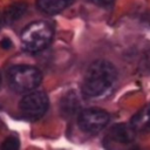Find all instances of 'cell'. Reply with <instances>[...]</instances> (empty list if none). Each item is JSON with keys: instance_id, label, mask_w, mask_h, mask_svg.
<instances>
[{"instance_id": "obj_5", "label": "cell", "mask_w": 150, "mask_h": 150, "mask_svg": "<svg viewBox=\"0 0 150 150\" xmlns=\"http://www.w3.org/2000/svg\"><path fill=\"white\" fill-rule=\"evenodd\" d=\"M109 122V115L102 109L90 108L80 112L77 124L80 129L87 134H97Z\"/></svg>"}, {"instance_id": "obj_4", "label": "cell", "mask_w": 150, "mask_h": 150, "mask_svg": "<svg viewBox=\"0 0 150 150\" xmlns=\"http://www.w3.org/2000/svg\"><path fill=\"white\" fill-rule=\"evenodd\" d=\"M49 101L43 91H29L20 101V111L28 120H39L48 110Z\"/></svg>"}, {"instance_id": "obj_9", "label": "cell", "mask_w": 150, "mask_h": 150, "mask_svg": "<svg viewBox=\"0 0 150 150\" xmlns=\"http://www.w3.org/2000/svg\"><path fill=\"white\" fill-rule=\"evenodd\" d=\"M130 125L135 129L136 132L146 131L150 129V104L143 107L131 117Z\"/></svg>"}, {"instance_id": "obj_3", "label": "cell", "mask_w": 150, "mask_h": 150, "mask_svg": "<svg viewBox=\"0 0 150 150\" xmlns=\"http://www.w3.org/2000/svg\"><path fill=\"white\" fill-rule=\"evenodd\" d=\"M9 87L16 93H29L38 88L41 83V71L32 66L19 64L14 66L8 70L7 74Z\"/></svg>"}, {"instance_id": "obj_1", "label": "cell", "mask_w": 150, "mask_h": 150, "mask_svg": "<svg viewBox=\"0 0 150 150\" xmlns=\"http://www.w3.org/2000/svg\"><path fill=\"white\" fill-rule=\"evenodd\" d=\"M116 83L117 71L114 64L105 60H97L84 74L82 93L89 98H103L114 90Z\"/></svg>"}, {"instance_id": "obj_11", "label": "cell", "mask_w": 150, "mask_h": 150, "mask_svg": "<svg viewBox=\"0 0 150 150\" xmlns=\"http://www.w3.org/2000/svg\"><path fill=\"white\" fill-rule=\"evenodd\" d=\"M19 146H20V142L15 136L7 137L1 144V149H5V150H16L19 149Z\"/></svg>"}, {"instance_id": "obj_14", "label": "cell", "mask_w": 150, "mask_h": 150, "mask_svg": "<svg viewBox=\"0 0 150 150\" xmlns=\"http://www.w3.org/2000/svg\"><path fill=\"white\" fill-rule=\"evenodd\" d=\"M0 46L4 48V49H9L12 47V41L8 39V38H5L0 41Z\"/></svg>"}, {"instance_id": "obj_10", "label": "cell", "mask_w": 150, "mask_h": 150, "mask_svg": "<svg viewBox=\"0 0 150 150\" xmlns=\"http://www.w3.org/2000/svg\"><path fill=\"white\" fill-rule=\"evenodd\" d=\"M27 11V5L23 2H15L6 8L4 13V20L6 23L11 25L18 20H20Z\"/></svg>"}, {"instance_id": "obj_8", "label": "cell", "mask_w": 150, "mask_h": 150, "mask_svg": "<svg viewBox=\"0 0 150 150\" xmlns=\"http://www.w3.org/2000/svg\"><path fill=\"white\" fill-rule=\"evenodd\" d=\"M74 0H36V5L39 9L46 14L53 15L62 12L67 7H69Z\"/></svg>"}, {"instance_id": "obj_12", "label": "cell", "mask_w": 150, "mask_h": 150, "mask_svg": "<svg viewBox=\"0 0 150 150\" xmlns=\"http://www.w3.org/2000/svg\"><path fill=\"white\" fill-rule=\"evenodd\" d=\"M139 67L144 73L150 74V49H148L146 52L143 53L142 57H141V62H139Z\"/></svg>"}, {"instance_id": "obj_15", "label": "cell", "mask_w": 150, "mask_h": 150, "mask_svg": "<svg viewBox=\"0 0 150 150\" xmlns=\"http://www.w3.org/2000/svg\"><path fill=\"white\" fill-rule=\"evenodd\" d=\"M1 82H2V79H1V74H0V86H1Z\"/></svg>"}, {"instance_id": "obj_6", "label": "cell", "mask_w": 150, "mask_h": 150, "mask_svg": "<svg viewBox=\"0 0 150 150\" xmlns=\"http://www.w3.org/2000/svg\"><path fill=\"white\" fill-rule=\"evenodd\" d=\"M135 136H136V131L130 125V123L129 124H124V123L115 124L111 127L108 134V138L111 142H116L121 144L131 143L135 139Z\"/></svg>"}, {"instance_id": "obj_7", "label": "cell", "mask_w": 150, "mask_h": 150, "mask_svg": "<svg viewBox=\"0 0 150 150\" xmlns=\"http://www.w3.org/2000/svg\"><path fill=\"white\" fill-rule=\"evenodd\" d=\"M81 109V100L76 91L70 90L60 102V111L64 117H73Z\"/></svg>"}, {"instance_id": "obj_16", "label": "cell", "mask_w": 150, "mask_h": 150, "mask_svg": "<svg viewBox=\"0 0 150 150\" xmlns=\"http://www.w3.org/2000/svg\"><path fill=\"white\" fill-rule=\"evenodd\" d=\"M0 26H1V16H0Z\"/></svg>"}, {"instance_id": "obj_13", "label": "cell", "mask_w": 150, "mask_h": 150, "mask_svg": "<svg viewBox=\"0 0 150 150\" xmlns=\"http://www.w3.org/2000/svg\"><path fill=\"white\" fill-rule=\"evenodd\" d=\"M93 4L100 6V7H111L115 0H90Z\"/></svg>"}, {"instance_id": "obj_2", "label": "cell", "mask_w": 150, "mask_h": 150, "mask_svg": "<svg viewBox=\"0 0 150 150\" xmlns=\"http://www.w3.org/2000/svg\"><path fill=\"white\" fill-rule=\"evenodd\" d=\"M54 34L53 26L47 21H35L25 27L21 33L23 49L28 53H39L47 48Z\"/></svg>"}]
</instances>
